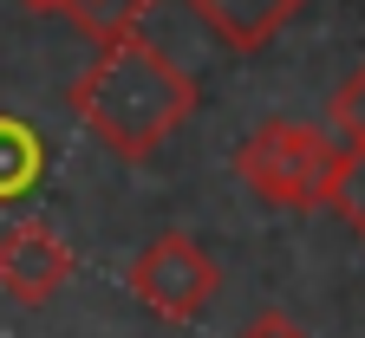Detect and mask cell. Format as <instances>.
<instances>
[{"label": "cell", "mask_w": 365, "mask_h": 338, "mask_svg": "<svg viewBox=\"0 0 365 338\" xmlns=\"http://www.w3.org/2000/svg\"><path fill=\"white\" fill-rule=\"evenodd\" d=\"M72 117L111 157L144 163L196 117V85L163 46H150L144 33H124L105 39L98 59L72 78Z\"/></svg>", "instance_id": "1"}, {"label": "cell", "mask_w": 365, "mask_h": 338, "mask_svg": "<svg viewBox=\"0 0 365 338\" xmlns=\"http://www.w3.org/2000/svg\"><path fill=\"white\" fill-rule=\"evenodd\" d=\"M333 163H339L333 137L313 124H294V117H267L235 150V176L267 208H327Z\"/></svg>", "instance_id": "2"}, {"label": "cell", "mask_w": 365, "mask_h": 338, "mask_svg": "<svg viewBox=\"0 0 365 338\" xmlns=\"http://www.w3.org/2000/svg\"><path fill=\"white\" fill-rule=\"evenodd\" d=\"M215 286H222V267H215L182 228L157 234L150 248L130 260V293L144 300L157 319H170V325H190V319L215 300Z\"/></svg>", "instance_id": "3"}, {"label": "cell", "mask_w": 365, "mask_h": 338, "mask_svg": "<svg viewBox=\"0 0 365 338\" xmlns=\"http://www.w3.org/2000/svg\"><path fill=\"white\" fill-rule=\"evenodd\" d=\"M72 280V248L46 221H14L0 234V293L20 306H46Z\"/></svg>", "instance_id": "4"}, {"label": "cell", "mask_w": 365, "mask_h": 338, "mask_svg": "<svg viewBox=\"0 0 365 338\" xmlns=\"http://www.w3.org/2000/svg\"><path fill=\"white\" fill-rule=\"evenodd\" d=\"M300 7H307V0H190V14L209 20V33L228 39L235 53H261Z\"/></svg>", "instance_id": "5"}, {"label": "cell", "mask_w": 365, "mask_h": 338, "mask_svg": "<svg viewBox=\"0 0 365 338\" xmlns=\"http://www.w3.org/2000/svg\"><path fill=\"white\" fill-rule=\"evenodd\" d=\"M46 176V137L26 117L0 111V202H26Z\"/></svg>", "instance_id": "6"}, {"label": "cell", "mask_w": 365, "mask_h": 338, "mask_svg": "<svg viewBox=\"0 0 365 338\" xmlns=\"http://www.w3.org/2000/svg\"><path fill=\"white\" fill-rule=\"evenodd\" d=\"M144 7L150 0H53V14H66L85 39H124V33H137V20H144Z\"/></svg>", "instance_id": "7"}, {"label": "cell", "mask_w": 365, "mask_h": 338, "mask_svg": "<svg viewBox=\"0 0 365 338\" xmlns=\"http://www.w3.org/2000/svg\"><path fill=\"white\" fill-rule=\"evenodd\" d=\"M327 208L365 241V150H339L333 182H327Z\"/></svg>", "instance_id": "8"}, {"label": "cell", "mask_w": 365, "mask_h": 338, "mask_svg": "<svg viewBox=\"0 0 365 338\" xmlns=\"http://www.w3.org/2000/svg\"><path fill=\"white\" fill-rule=\"evenodd\" d=\"M327 124L346 137V150H365V65L346 72V85L327 98Z\"/></svg>", "instance_id": "9"}, {"label": "cell", "mask_w": 365, "mask_h": 338, "mask_svg": "<svg viewBox=\"0 0 365 338\" xmlns=\"http://www.w3.org/2000/svg\"><path fill=\"white\" fill-rule=\"evenodd\" d=\"M235 338H307V332H300V319H287V312H255Z\"/></svg>", "instance_id": "10"}, {"label": "cell", "mask_w": 365, "mask_h": 338, "mask_svg": "<svg viewBox=\"0 0 365 338\" xmlns=\"http://www.w3.org/2000/svg\"><path fill=\"white\" fill-rule=\"evenodd\" d=\"M33 7H53V0H33Z\"/></svg>", "instance_id": "11"}]
</instances>
